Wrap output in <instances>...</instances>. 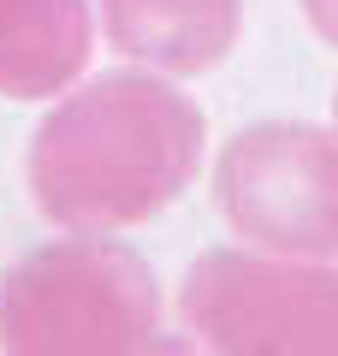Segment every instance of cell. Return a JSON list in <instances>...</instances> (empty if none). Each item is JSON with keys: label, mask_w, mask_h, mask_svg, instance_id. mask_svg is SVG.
<instances>
[{"label": "cell", "mask_w": 338, "mask_h": 356, "mask_svg": "<svg viewBox=\"0 0 338 356\" xmlns=\"http://www.w3.org/2000/svg\"><path fill=\"white\" fill-rule=\"evenodd\" d=\"M208 119L161 72H113L72 89L36 125L24 178L60 232H125L166 214L202 172Z\"/></svg>", "instance_id": "obj_1"}, {"label": "cell", "mask_w": 338, "mask_h": 356, "mask_svg": "<svg viewBox=\"0 0 338 356\" xmlns=\"http://www.w3.org/2000/svg\"><path fill=\"white\" fill-rule=\"evenodd\" d=\"M154 339V267L107 232L42 243L0 285V356H143Z\"/></svg>", "instance_id": "obj_2"}, {"label": "cell", "mask_w": 338, "mask_h": 356, "mask_svg": "<svg viewBox=\"0 0 338 356\" xmlns=\"http://www.w3.org/2000/svg\"><path fill=\"white\" fill-rule=\"evenodd\" d=\"M184 327L196 356H338V273L261 250H208L190 261Z\"/></svg>", "instance_id": "obj_3"}, {"label": "cell", "mask_w": 338, "mask_h": 356, "mask_svg": "<svg viewBox=\"0 0 338 356\" xmlns=\"http://www.w3.org/2000/svg\"><path fill=\"white\" fill-rule=\"evenodd\" d=\"M225 226L250 250L285 261L338 255V131L273 119L250 125L220 149L214 166Z\"/></svg>", "instance_id": "obj_4"}, {"label": "cell", "mask_w": 338, "mask_h": 356, "mask_svg": "<svg viewBox=\"0 0 338 356\" xmlns=\"http://www.w3.org/2000/svg\"><path fill=\"white\" fill-rule=\"evenodd\" d=\"M101 30L161 77H202L238 48L243 0H101Z\"/></svg>", "instance_id": "obj_5"}, {"label": "cell", "mask_w": 338, "mask_h": 356, "mask_svg": "<svg viewBox=\"0 0 338 356\" xmlns=\"http://www.w3.org/2000/svg\"><path fill=\"white\" fill-rule=\"evenodd\" d=\"M95 48L89 0H0V95L48 102L83 77Z\"/></svg>", "instance_id": "obj_6"}, {"label": "cell", "mask_w": 338, "mask_h": 356, "mask_svg": "<svg viewBox=\"0 0 338 356\" xmlns=\"http://www.w3.org/2000/svg\"><path fill=\"white\" fill-rule=\"evenodd\" d=\"M303 18L326 48H338V0H303Z\"/></svg>", "instance_id": "obj_7"}, {"label": "cell", "mask_w": 338, "mask_h": 356, "mask_svg": "<svg viewBox=\"0 0 338 356\" xmlns=\"http://www.w3.org/2000/svg\"><path fill=\"white\" fill-rule=\"evenodd\" d=\"M143 356H196V344H190V339H154Z\"/></svg>", "instance_id": "obj_8"}, {"label": "cell", "mask_w": 338, "mask_h": 356, "mask_svg": "<svg viewBox=\"0 0 338 356\" xmlns=\"http://www.w3.org/2000/svg\"><path fill=\"white\" fill-rule=\"evenodd\" d=\"M332 131H338V102H332Z\"/></svg>", "instance_id": "obj_9"}]
</instances>
